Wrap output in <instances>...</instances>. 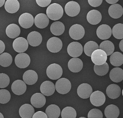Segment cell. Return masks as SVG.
Here are the masks:
<instances>
[{"label":"cell","mask_w":123,"mask_h":118,"mask_svg":"<svg viewBox=\"0 0 123 118\" xmlns=\"http://www.w3.org/2000/svg\"><path fill=\"white\" fill-rule=\"evenodd\" d=\"M85 118V117H80V118Z\"/></svg>","instance_id":"50"},{"label":"cell","mask_w":123,"mask_h":118,"mask_svg":"<svg viewBox=\"0 0 123 118\" xmlns=\"http://www.w3.org/2000/svg\"><path fill=\"white\" fill-rule=\"evenodd\" d=\"M33 106L29 104H23L19 109V115L22 118H32L34 112Z\"/></svg>","instance_id":"23"},{"label":"cell","mask_w":123,"mask_h":118,"mask_svg":"<svg viewBox=\"0 0 123 118\" xmlns=\"http://www.w3.org/2000/svg\"><path fill=\"white\" fill-rule=\"evenodd\" d=\"M103 117L102 112L97 108L90 110L88 113V118H103Z\"/></svg>","instance_id":"41"},{"label":"cell","mask_w":123,"mask_h":118,"mask_svg":"<svg viewBox=\"0 0 123 118\" xmlns=\"http://www.w3.org/2000/svg\"><path fill=\"white\" fill-rule=\"evenodd\" d=\"M102 19L101 13L97 10H91L87 14V20L91 25H97L101 22Z\"/></svg>","instance_id":"21"},{"label":"cell","mask_w":123,"mask_h":118,"mask_svg":"<svg viewBox=\"0 0 123 118\" xmlns=\"http://www.w3.org/2000/svg\"><path fill=\"white\" fill-rule=\"evenodd\" d=\"M99 49V46L94 41H89L84 45L83 50L87 56H91L95 50Z\"/></svg>","instance_id":"34"},{"label":"cell","mask_w":123,"mask_h":118,"mask_svg":"<svg viewBox=\"0 0 123 118\" xmlns=\"http://www.w3.org/2000/svg\"><path fill=\"white\" fill-rule=\"evenodd\" d=\"M62 118H76V112L72 107H66L61 112Z\"/></svg>","instance_id":"37"},{"label":"cell","mask_w":123,"mask_h":118,"mask_svg":"<svg viewBox=\"0 0 123 118\" xmlns=\"http://www.w3.org/2000/svg\"><path fill=\"white\" fill-rule=\"evenodd\" d=\"M80 10V5L75 1L68 2L65 6V11L68 16L74 17L79 14Z\"/></svg>","instance_id":"10"},{"label":"cell","mask_w":123,"mask_h":118,"mask_svg":"<svg viewBox=\"0 0 123 118\" xmlns=\"http://www.w3.org/2000/svg\"><path fill=\"white\" fill-rule=\"evenodd\" d=\"M4 3H5V0H0V7H2L4 5Z\"/></svg>","instance_id":"48"},{"label":"cell","mask_w":123,"mask_h":118,"mask_svg":"<svg viewBox=\"0 0 123 118\" xmlns=\"http://www.w3.org/2000/svg\"></svg>","instance_id":"52"},{"label":"cell","mask_w":123,"mask_h":118,"mask_svg":"<svg viewBox=\"0 0 123 118\" xmlns=\"http://www.w3.org/2000/svg\"><path fill=\"white\" fill-rule=\"evenodd\" d=\"M11 99V94L9 91L7 89H0V103L6 104Z\"/></svg>","instance_id":"39"},{"label":"cell","mask_w":123,"mask_h":118,"mask_svg":"<svg viewBox=\"0 0 123 118\" xmlns=\"http://www.w3.org/2000/svg\"><path fill=\"white\" fill-rule=\"evenodd\" d=\"M6 33L8 37L11 39L17 38L20 35L21 29L19 26L15 24H11L6 29Z\"/></svg>","instance_id":"27"},{"label":"cell","mask_w":123,"mask_h":118,"mask_svg":"<svg viewBox=\"0 0 123 118\" xmlns=\"http://www.w3.org/2000/svg\"><path fill=\"white\" fill-rule=\"evenodd\" d=\"M55 88L57 93L62 94H65L70 91L71 84L68 79L65 78H61L56 81Z\"/></svg>","instance_id":"3"},{"label":"cell","mask_w":123,"mask_h":118,"mask_svg":"<svg viewBox=\"0 0 123 118\" xmlns=\"http://www.w3.org/2000/svg\"><path fill=\"white\" fill-rule=\"evenodd\" d=\"M91 58L92 62L96 65H102L106 62L107 56L103 50L98 49L92 53Z\"/></svg>","instance_id":"8"},{"label":"cell","mask_w":123,"mask_h":118,"mask_svg":"<svg viewBox=\"0 0 123 118\" xmlns=\"http://www.w3.org/2000/svg\"><path fill=\"white\" fill-rule=\"evenodd\" d=\"M109 77L111 81L119 83L123 80V70L120 67H115L110 72Z\"/></svg>","instance_id":"26"},{"label":"cell","mask_w":123,"mask_h":118,"mask_svg":"<svg viewBox=\"0 0 123 118\" xmlns=\"http://www.w3.org/2000/svg\"><path fill=\"white\" fill-rule=\"evenodd\" d=\"M110 62L113 66L117 67L123 64V55L120 52H115L110 55Z\"/></svg>","instance_id":"32"},{"label":"cell","mask_w":123,"mask_h":118,"mask_svg":"<svg viewBox=\"0 0 123 118\" xmlns=\"http://www.w3.org/2000/svg\"><path fill=\"white\" fill-rule=\"evenodd\" d=\"M109 16L113 19L121 18L123 14V8L122 6L118 4L111 5L108 9Z\"/></svg>","instance_id":"25"},{"label":"cell","mask_w":123,"mask_h":118,"mask_svg":"<svg viewBox=\"0 0 123 118\" xmlns=\"http://www.w3.org/2000/svg\"><path fill=\"white\" fill-rule=\"evenodd\" d=\"M85 31L84 28L80 24H74L69 29V34L72 39L79 40L84 37Z\"/></svg>","instance_id":"4"},{"label":"cell","mask_w":123,"mask_h":118,"mask_svg":"<svg viewBox=\"0 0 123 118\" xmlns=\"http://www.w3.org/2000/svg\"><path fill=\"white\" fill-rule=\"evenodd\" d=\"M83 47L82 44L78 42H72L67 47V52L69 55L73 58H78L82 54Z\"/></svg>","instance_id":"5"},{"label":"cell","mask_w":123,"mask_h":118,"mask_svg":"<svg viewBox=\"0 0 123 118\" xmlns=\"http://www.w3.org/2000/svg\"><path fill=\"white\" fill-rule=\"evenodd\" d=\"M4 6L7 12L14 13L20 9V3L17 0H7L5 2Z\"/></svg>","instance_id":"30"},{"label":"cell","mask_w":123,"mask_h":118,"mask_svg":"<svg viewBox=\"0 0 123 118\" xmlns=\"http://www.w3.org/2000/svg\"><path fill=\"white\" fill-rule=\"evenodd\" d=\"M90 101L93 106L99 107L105 103L106 97L102 91L97 90L92 93L90 97Z\"/></svg>","instance_id":"9"},{"label":"cell","mask_w":123,"mask_h":118,"mask_svg":"<svg viewBox=\"0 0 123 118\" xmlns=\"http://www.w3.org/2000/svg\"><path fill=\"white\" fill-rule=\"evenodd\" d=\"M46 74L47 77L52 80H59L63 75V69L59 64H51L46 69Z\"/></svg>","instance_id":"2"},{"label":"cell","mask_w":123,"mask_h":118,"mask_svg":"<svg viewBox=\"0 0 123 118\" xmlns=\"http://www.w3.org/2000/svg\"><path fill=\"white\" fill-rule=\"evenodd\" d=\"M18 23L23 28H29L31 27L34 24V18L30 13H24L19 17Z\"/></svg>","instance_id":"12"},{"label":"cell","mask_w":123,"mask_h":118,"mask_svg":"<svg viewBox=\"0 0 123 118\" xmlns=\"http://www.w3.org/2000/svg\"><path fill=\"white\" fill-rule=\"evenodd\" d=\"M23 81L26 84L32 85L36 83L38 80V75L35 71L28 70L25 71L23 75Z\"/></svg>","instance_id":"19"},{"label":"cell","mask_w":123,"mask_h":118,"mask_svg":"<svg viewBox=\"0 0 123 118\" xmlns=\"http://www.w3.org/2000/svg\"><path fill=\"white\" fill-rule=\"evenodd\" d=\"M32 118H48V117L43 112L38 111L34 113Z\"/></svg>","instance_id":"44"},{"label":"cell","mask_w":123,"mask_h":118,"mask_svg":"<svg viewBox=\"0 0 123 118\" xmlns=\"http://www.w3.org/2000/svg\"><path fill=\"white\" fill-rule=\"evenodd\" d=\"M64 10L62 6L57 3L50 5L46 10V14L49 19L53 21L59 20L63 17Z\"/></svg>","instance_id":"1"},{"label":"cell","mask_w":123,"mask_h":118,"mask_svg":"<svg viewBox=\"0 0 123 118\" xmlns=\"http://www.w3.org/2000/svg\"><path fill=\"white\" fill-rule=\"evenodd\" d=\"M69 69L72 73H79L82 69L83 67V63L82 61L78 58L71 59L68 63Z\"/></svg>","instance_id":"22"},{"label":"cell","mask_w":123,"mask_h":118,"mask_svg":"<svg viewBox=\"0 0 123 118\" xmlns=\"http://www.w3.org/2000/svg\"><path fill=\"white\" fill-rule=\"evenodd\" d=\"M55 85L49 81H46L42 83L40 86L41 93L45 96H50L55 92Z\"/></svg>","instance_id":"17"},{"label":"cell","mask_w":123,"mask_h":118,"mask_svg":"<svg viewBox=\"0 0 123 118\" xmlns=\"http://www.w3.org/2000/svg\"><path fill=\"white\" fill-rule=\"evenodd\" d=\"M63 47L62 41L59 37H52L48 40L47 48L49 51L52 53L59 52Z\"/></svg>","instance_id":"6"},{"label":"cell","mask_w":123,"mask_h":118,"mask_svg":"<svg viewBox=\"0 0 123 118\" xmlns=\"http://www.w3.org/2000/svg\"><path fill=\"white\" fill-rule=\"evenodd\" d=\"M104 113L107 118H117L120 115V109L117 106L110 104L105 109Z\"/></svg>","instance_id":"28"},{"label":"cell","mask_w":123,"mask_h":118,"mask_svg":"<svg viewBox=\"0 0 123 118\" xmlns=\"http://www.w3.org/2000/svg\"><path fill=\"white\" fill-rule=\"evenodd\" d=\"M112 34L117 39H123V24L118 23L115 25L112 29Z\"/></svg>","instance_id":"38"},{"label":"cell","mask_w":123,"mask_h":118,"mask_svg":"<svg viewBox=\"0 0 123 118\" xmlns=\"http://www.w3.org/2000/svg\"><path fill=\"white\" fill-rule=\"evenodd\" d=\"M119 47H120V50L123 52V39L121 40V41L120 42V44H119Z\"/></svg>","instance_id":"47"},{"label":"cell","mask_w":123,"mask_h":118,"mask_svg":"<svg viewBox=\"0 0 123 118\" xmlns=\"http://www.w3.org/2000/svg\"><path fill=\"white\" fill-rule=\"evenodd\" d=\"M92 93L93 89L92 87L87 83L81 84L77 89V93L78 96L83 99L89 98Z\"/></svg>","instance_id":"14"},{"label":"cell","mask_w":123,"mask_h":118,"mask_svg":"<svg viewBox=\"0 0 123 118\" xmlns=\"http://www.w3.org/2000/svg\"><path fill=\"white\" fill-rule=\"evenodd\" d=\"M27 40L30 46L33 47H37L41 44L42 42V36L40 33L36 31H33L28 34Z\"/></svg>","instance_id":"18"},{"label":"cell","mask_w":123,"mask_h":118,"mask_svg":"<svg viewBox=\"0 0 123 118\" xmlns=\"http://www.w3.org/2000/svg\"><path fill=\"white\" fill-rule=\"evenodd\" d=\"M46 99L45 97L41 93H36L33 94L30 99L32 106L37 108L43 107L45 105Z\"/></svg>","instance_id":"15"},{"label":"cell","mask_w":123,"mask_h":118,"mask_svg":"<svg viewBox=\"0 0 123 118\" xmlns=\"http://www.w3.org/2000/svg\"><path fill=\"white\" fill-rule=\"evenodd\" d=\"M30 61V58L29 55L24 52L18 54L14 60L16 66L20 68L27 67L29 65Z\"/></svg>","instance_id":"11"},{"label":"cell","mask_w":123,"mask_h":118,"mask_svg":"<svg viewBox=\"0 0 123 118\" xmlns=\"http://www.w3.org/2000/svg\"><path fill=\"white\" fill-rule=\"evenodd\" d=\"M99 48L104 51L107 56L112 55L114 51V45L110 41H104L100 44Z\"/></svg>","instance_id":"33"},{"label":"cell","mask_w":123,"mask_h":118,"mask_svg":"<svg viewBox=\"0 0 123 118\" xmlns=\"http://www.w3.org/2000/svg\"><path fill=\"white\" fill-rule=\"evenodd\" d=\"M10 79L7 75L1 73L0 74V88H4L9 85Z\"/></svg>","instance_id":"40"},{"label":"cell","mask_w":123,"mask_h":118,"mask_svg":"<svg viewBox=\"0 0 123 118\" xmlns=\"http://www.w3.org/2000/svg\"><path fill=\"white\" fill-rule=\"evenodd\" d=\"M61 112L60 107L55 104L49 105L45 111V113L48 118H58L61 115Z\"/></svg>","instance_id":"29"},{"label":"cell","mask_w":123,"mask_h":118,"mask_svg":"<svg viewBox=\"0 0 123 118\" xmlns=\"http://www.w3.org/2000/svg\"><path fill=\"white\" fill-rule=\"evenodd\" d=\"M5 49V45L4 43L1 40H0V54H3Z\"/></svg>","instance_id":"45"},{"label":"cell","mask_w":123,"mask_h":118,"mask_svg":"<svg viewBox=\"0 0 123 118\" xmlns=\"http://www.w3.org/2000/svg\"><path fill=\"white\" fill-rule=\"evenodd\" d=\"M109 69V67L107 63H105L102 65H96L94 66V71L95 73L98 75L103 76L106 75Z\"/></svg>","instance_id":"36"},{"label":"cell","mask_w":123,"mask_h":118,"mask_svg":"<svg viewBox=\"0 0 123 118\" xmlns=\"http://www.w3.org/2000/svg\"><path fill=\"white\" fill-rule=\"evenodd\" d=\"M88 2L91 6L97 7L99 6L102 4L103 1L102 0H98V1H96V0H88Z\"/></svg>","instance_id":"43"},{"label":"cell","mask_w":123,"mask_h":118,"mask_svg":"<svg viewBox=\"0 0 123 118\" xmlns=\"http://www.w3.org/2000/svg\"><path fill=\"white\" fill-rule=\"evenodd\" d=\"M0 118H4V116L3 115V114L1 112H0Z\"/></svg>","instance_id":"49"},{"label":"cell","mask_w":123,"mask_h":118,"mask_svg":"<svg viewBox=\"0 0 123 118\" xmlns=\"http://www.w3.org/2000/svg\"><path fill=\"white\" fill-rule=\"evenodd\" d=\"M26 84L21 80H17L14 81L11 85V90L13 93L18 96H21L24 94L26 92Z\"/></svg>","instance_id":"16"},{"label":"cell","mask_w":123,"mask_h":118,"mask_svg":"<svg viewBox=\"0 0 123 118\" xmlns=\"http://www.w3.org/2000/svg\"><path fill=\"white\" fill-rule=\"evenodd\" d=\"M37 4L41 7H45L50 5L51 0H36Z\"/></svg>","instance_id":"42"},{"label":"cell","mask_w":123,"mask_h":118,"mask_svg":"<svg viewBox=\"0 0 123 118\" xmlns=\"http://www.w3.org/2000/svg\"><path fill=\"white\" fill-rule=\"evenodd\" d=\"M34 23L37 28L43 29L48 26L49 23V19L47 15L41 13L37 14L34 19Z\"/></svg>","instance_id":"20"},{"label":"cell","mask_w":123,"mask_h":118,"mask_svg":"<svg viewBox=\"0 0 123 118\" xmlns=\"http://www.w3.org/2000/svg\"><path fill=\"white\" fill-rule=\"evenodd\" d=\"M106 94L107 96L111 99H116L120 96L121 89L117 84H110L106 89Z\"/></svg>","instance_id":"24"},{"label":"cell","mask_w":123,"mask_h":118,"mask_svg":"<svg viewBox=\"0 0 123 118\" xmlns=\"http://www.w3.org/2000/svg\"><path fill=\"white\" fill-rule=\"evenodd\" d=\"M122 94H123V89L122 90Z\"/></svg>","instance_id":"51"},{"label":"cell","mask_w":123,"mask_h":118,"mask_svg":"<svg viewBox=\"0 0 123 118\" xmlns=\"http://www.w3.org/2000/svg\"><path fill=\"white\" fill-rule=\"evenodd\" d=\"M12 56L9 53L4 52L0 55V65L4 67L9 66L12 62Z\"/></svg>","instance_id":"35"},{"label":"cell","mask_w":123,"mask_h":118,"mask_svg":"<svg viewBox=\"0 0 123 118\" xmlns=\"http://www.w3.org/2000/svg\"><path fill=\"white\" fill-rule=\"evenodd\" d=\"M97 35L101 40H105L108 39L112 35V29L109 25L102 24L98 28Z\"/></svg>","instance_id":"13"},{"label":"cell","mask_w":123,"mask_h":118,"mask_svg":"<svg viewBox=\"0 0 123 118\" xmlns=\"http://www.w3.org/2000/svg\"><path fill=\"white\" fill-rule=\"evenodd\" d=\"M50 31L55 36H61L65 31V26L62 22L55 21L50 26Z\"/></svg>","instance_id":"31"},{"label":"cell","mask_w":123,"mask_h":118,"mask_svg":"<svg viewBox=\"0 0 123 118\" xmlns=\"http://www.w3.org/2000/svg\"><path fill=\"white\" fill-rule=\"evenodd\" d=\"M106 1L108 3L110 4H112V5L117 4L118 2V0H114V1H113V0H106Z\"/></svg>","instance_id":"46"},{"label":"cell","mask_w":123,"mask_h":118,"mask_svg":"<svg viewBox=\"0 0 123 118\" xmlns=\"http://www.w3.org/2000/svg\"><path fill=\"white\" fill-rule=\"evenodd\" d=\"M12 47L16 52L20 54L24 53L28 48V41L24 37H17L13 41Z\"/></svg>","instance_id":"7"}]
</instances>
